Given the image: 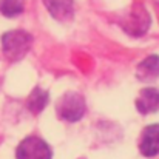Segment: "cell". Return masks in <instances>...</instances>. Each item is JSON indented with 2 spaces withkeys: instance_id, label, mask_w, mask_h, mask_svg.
<instances>
[{
  "instance_id": "6",
  "label": "cell",
  "mask_w": 159,
  "mask_h": 159,
  "mask_svg": "<svg viewBox=\"0 0 159 159\" xmlns=\"http://www.w3.org/2000/svg\"><path fill=\"white\" fill-rule=\"evenodd\" d=\"M136 107L139 113L148 114L159 108V91L155 88H144L136 99Z\"/></svg>"
},
{
  "instance_id": "2",
  "label": "cell",
  "mask_w": 159,
  "mask_h": 159,
  "mask_svg": "<svg viewBox=\"0 0 159 159\" xmlns=\"http://www.w3.org/2000/svg\"><path fill=\"white\" fill-rule=\"evenodd\" d=\"M57 114L60 119L66 122H77L85 114V99L79 93H65L59 104H57Z\"/></svg>"
},
{
  "instance_id": "8",
  "label": "cell",
  "mask_w": 159,
  "mask_h": 159,
  "mask_svg": "<svg viewBox=\"0 0 159 159\" xmlns=\"http://www.w3.org/2000/svg\"><path fill=\"white\" fill-rule=\"evenodd\" d=\"M138 77L144 82L159 77V56H150L138 65Z\"/></svg>"
},
{
  "instance_id": "3",
  "label": "cell",
  "mask_w": 159,
  "mask_h": 159,
  "mask_svg": "<svg viewBox=\"0 0 159 159\" xmlns=\"http://www.w3.org/2000/svg\"><path fill=\"white\" fill-rule=\"evenodd\" d=\"M17 159H51L53 153L50 145L37 138V136H30L20 142L17 147Z\"/></svg>"
},
{
  "instance_id": "4",
  "label": "cell",
  "mask_w": 159,
  "mask_h": 159,
  "mask_svg": "<svg viewBox=\"0 0 159 159\" xmlns=\"http://www.w3.org/2000/svg\"><path fill=\"white\" fill-rule=\"evenodd\" d=\"M139 150L144 156L152 158L159 153V124L148 125L141 136Z\"/></svg>"
},
{
  "instance_id": "10",
  "label": "cell",
  "mask_w": 159,
  "mask_h": 159,
  "mask_svg": "<svg viewBox=\"0 0 159 159\" xmlns=\"http://www.w3.org/2000/svg\"><path fill=\"white\" fill-rule=\"evenodd\" d=\"M23 11V0H0V12L6 17L19 16Z\"/></svg>"
},
{
  "instance_id": "5",
  "label": "cell",
  "mask_w": 159,
  "mask_h": 159,
  "mask_svg": "<svg viewBox=\"0 0 159 159\" xmlns=\"http://www.w3.org/2000/svg\"><path fill=\"white\" fill-rule=\"evenodd\" d=\"M148 25H150V17H148L147 11L144 8H138V9H131V14L128 16L124 26H125L127 33H130L133 36H141L147 31Z\"/></svg>"
},
{
  "instance_id": "7",
  "label": "cell",
  "mask_w": 159,
  "mask_h": 159,
  "mask_svg": "<svg viewBox=\"0 0 159 159\" xmlns=\"http://www.w3.org/2000/svg\"><path fill=\"white\" fill-rule=\"evenodd\" d=\"M47 9L54 19L66 22L73 17V0H43Z\"/></svg>"
},
{
  "instance_id": "1",
  "label": "cell",
  "mask_w": 159,
  "mask_h": 159,
  "mask_svg": "<svg viewBox=\"0 0 159 159\" xmlns=\"http://www.w3.org/2000/svg\"><path fill=\"white\" fill-rule=\"evenodd\" d=\"M31 43H33V37L26 31H20V30L5 33L3 37H2L3 53L12 62L20 60L25 54L28 53Z\"/></svg>"
},
{
  "instance_id": "9",
  "label": "cell",
  "mask_w": 159,
  "mask_h": 159,
  "mask_svg": "<svg viewBox=\"0 0 159 159\" xmlns=\"http://www.w3.org/2000/svg\"><path fill=\"white\" fill-rule=\"evenodd\" d=\"M47 104H48V93L43 91L42 88H34L28 98L26 107L33 114H37L47 107Z\"/></svg>"
}]
</instances>
